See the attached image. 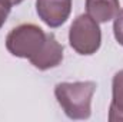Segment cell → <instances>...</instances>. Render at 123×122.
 <instances>
[{"instance_id": "6da1fadb", "label": "cell", "mask_w": 123, "mask_h": 122, "mask_svg": "<svg viewBox=\"0 0 123 122\" xmlns=\"http://www.w3.org/2000/svg\"><path fill=\"white\" fill-rule=\"evenodd\" d=\"M96 83L85 82H60L55 86V96L70 119H87L92 115V98Z\"/></svg>"}, {"instance_id": "277c9868", "label": "cell", "mask_w": 123, "mask_h": 122, "mask_svg": "<svg viewBox=\"0 0 123 122\" xmlns=\"http://www.w3.org/2000/svg\"><path fill=\"white\" fill-rule=\"evenodd\" d=\"M36 12L49 27H60L70 16L72 0H36Z\"/></svg>"}, {"instance_id": "52a82bcc", "label": "cell", "mask_w": 123, "mask_h": 122, "mask_svg": "<svg viewBox=\"0 0 123 122\" xmlns=\"http://www.w3.org/2000/svg\"><path fill=\"white\" fill-rule=\"evenodd\" d=\"M107 119L110 122H123V69L115 73L112 81V102Z\"/></svg>"}, {"instance_id": "30bf717a", "label": "cell", "mask_w": 123, "mask_h": 122, "mask_svg": "<svg viewBox=\"0 0 123 122\" xmlns=\"http://www.w3.org/2000/svg\"><path fill=\"white\" fill-rule=\"evenodd\" d=\"M6 1H7L9 4H12V6H14V4H20V3H22L23 0H6Z\"/></svg>"}, {"instance_id": "5b68a950", "label": "cell", "mask_w": 123, "mask_h": 122, "mask_svg": "<svg viewBox=\"0 0 123 122\" xmlns=\"http://www.w3.org/2000/svg\"><path fill=\"white\" fill-rule=\"evenodd\" d=\"M30 63L39 70H47L59 66L63 61V46L57 42L53 33L46 34V42L37 55L29 59Z\"/></svg>"}, {"instance_id": "7a4b0ae2", "label": "cell", "mask_w": 123, "mask_h": 122, "mask_svg": "<svg viewBox=\"0 0 123 122\" xmlns=\"http://www.w3.org/2000/svg\"><path fill=\"white\" fill-rule=\"evenodd\" d=\"M46 34L42 27L25 23L20 25L7 34L6 37V49L16 58L30 59L43 47L46 42Z\"/></svg>"}, {"instance_id": "9c48e42d", "label": "cell", "mask_w": 123, "mask_h": 122, "mask_svg": "<svg viewBox=\"0 0 123 122\" xmlns=\"http://www.w3.org/2000/svg\"><path fill=\"white\" fill-rule=\"evenodd\" d=\"M10 10H12V4H9L6 0H0V29L6 23Z\"/></svg>"}, {"instance_id": "ba28073f", "label": "cell", "mask_w": 123, "mask_h": 122, "mask_svg": "<svg viewBox=\"0 0 123 122\" xmlns=\"http://www.w3.org/2000/svg\"><path fill=\"white\" fill-rule=\"evenodd\" d=\"M113 33H115V39L117 40V43L123 46V10H119V13L115 16Z\"/></svg>"}, {"instance_id": "8992f818", "label": "cell", "mask_w": 123, "mask_h": 122, "mask_svg": "<svg viewBox=\"0 0 123 122\" xmlns=\"http://www.w3.org/2000/svg\"><path fill=\"white\" fill-rule=\"evenodd\" d=\"M120 10L119 0H86V12L97 23H107Z\"/></svg>"}, {"instance_id": "3957f363", "label": "cell", "mask_w": 123, "mask_h": 122, "mask_svg": "<svg viewBox=\"0 0 123 122\" xmlns=\"http://www.w3.org/2000/svg\"><path fill=\"white\" fill-rule=\"evenodd\" d=\"M69 43L79 55L89 56L96 53L102 45L99 23L89 14L77 16L69 29Z\"/></svg>"}]
</instances>
